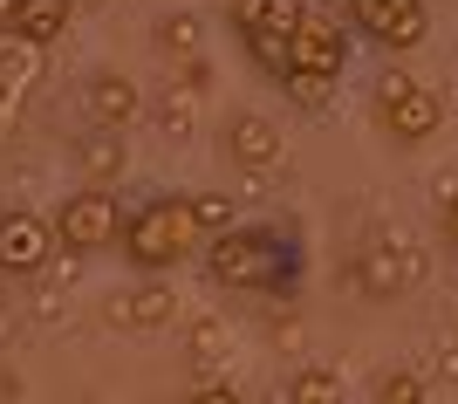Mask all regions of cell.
<instances>
[{
    "label": "cell",
    "instance_id": "cell-2",
    "mask_svg": "<svg viewBox=\"0 0 458 404\" xmlns=\"http://www.w3.org/2000/svg\"><path fill=\"white\" fill-rule=\"evenodd\" d=\"M116 254L131 261L137 274H172L185 261L206 254V227L191 212V193H151L123 212V233H116Z\"/></svg>",
    "mask_w": 458,
    "mask_h": 404
},
{
    "label": "cell",
    "instance_id": "cell-12",
    "mask_svg": "<svg viewBox=\"0 0 458 404\" xmlns=\"http://www.w3.org/2000/svg\"><path fill=\"white\" fill-rule=\"evenodd\" d=\"M172 315H178V295H172V281H165V274H144L137 288L110 295V322L131 329V336H151V329H165Z\"/></svg>",
    "mask_w": 458,
    "mask_h": 404
},
{
    "label": "cell",
    "instance_id": "cell-8",
    "mask_svg": "<svg viewBox=\"0 0 458 404\" xmlns=\"http://www.w3.org/2000/svg\"><path fill=\"white\" fill-rule=\"evenodd\" d=\"M219 151H226L233 172H247V178H274V172L287 165L281 131H274L260 110H233L226 124H219Z\"/></svg>",
    "mask_w": 458,
    "mask_h": 404
},
{
    "label": "cell",
    "instance_id": "cell-16",
    "mask_svg": "<svg viewBox=\"0 0 458 404\" xmlns=\"http://www.w3.org/2000/svg\"><path fill=\"white\" fill-rule=\"evenodd\" d=\"M199 41H206V21H199V14H185V7L157 21V56H165V62H178V69H191V62H199Z\"/></svg>",
    "mask_w": 458,
    "mask_h": 404
},
{
    "label": "cell",
    "instance_id": "cell-7",
    "mask_svg": "<svg viewBox=\"0 0 458 404\" xmlns=\"http://www.w3.org/2000/svg\"><path fill=\"white\" fill-rule=\"evenodd\" d=\"M343 21L363 41L390 48V56H403V48H418L431 35V7L424 0H343Z\"/></svg>",
    "mask_w": 458,
    "mask_h": 404
},
{
    "label": "cell",
    "instance_id": "cell-14",
    "mask_svg": "<svg viewBox=\"0 0 458 404\" xmlns=\"http://www.w3.org/2000/svg\"><path fill=\"white\" fill-rule=\"evenodd\" d=\"M82 0H14V14H7V35L35 41V48H55L69 35V21H76Z\"/></svg>",
    "mask_w": 458,
    "mask_h": 404
},
{
    "label": "cell",
    "instance_id": "cell-21",
    "mask_svg": "<svg viewBox=\"0 0 458 404\" xmlns=\"http://www.w3.org/2000/svg\"><path fill=\"white\" fill-rule=\"evenodd\" d=\"M377 404H424V377L418 370H390L377 384Z\"/></svg>",
    "mask_w": 458,
    "mask_h": 404
},
{
    "label": "cell",
    "instance_id": "cell-1",
    "mask_svg": "<svg viewBox=\"0 0 458 404\" xmlns=\"http://www.w3.org/2000/svg\"><path fill=\"white\" fill-rule=\"evenodd\" d=\"M206 281L233 295H294L301 288V240L287 227H226L219 240H206Z\"/></svg>",
    "mask_w": 458,
    "mask_h": 404
},
{
    "label": "cell",
    "instance_id": "cell-26",
    "mask_svg": "<svg viewBox=\"0 0 458 404\" xmlns=\"http://www.w3.org/2000/svg\"><path fill=\"white\" fill-rule=\"evenodd\" d=\"M178 404H191V398H178Z\"/></svg>",
    "mask_w": 458,
    "mask_h": 404
},
{
    "label": "cell",
    "instance_id": "cell-11",
    "mask_svg": "<svg viewBox=\"0 0 458 404\" xmlns=\"http://www.w3.org/2000/svg\"><path fill=\"white\" fill-rule=\"evenodd\" d=\"M424 274V254L411 247V240H397V233H377L363 254H356V288L369 295V302H390L397 288H411Z\"/></svg>",
    "mask_w": 458,
    "mask_h": 404
},
{
    "label": "cell",
    "instance_id": "cell-15",
    "mask_svg": "<svg viewBox=\"0 0 458 404\" xmlns=\"http://www.w3.org/2000/svg\"><path fill=\"white\" fill-rule=\"evenodd\" d=\"M76 172H82V185H116V178L131 172V144H123V131H89L76 144Z\"/></svg>",
    "mask_w": 458,
    "mask_h": 404
},
{
    "label": "cell",
    "instance_id": "cell-25",
    "mask_svg": "<svg viewBox=\"0 0 458 404\" xmlns=\"http://www.w3.org/2000/svg\"><path fill=\"white\" fill-rule=\"evenodd\" d=\"M82 7H103V0H82Z\"/></svg>",
    "mask_w": 458,
    "mask_h": 404
},
{
    "label": "cell",
    "instance_id": "cell-19",
    "mask_svg": "<svg viewBox=\"0 0 458 404\" xmlns=\"http://www.w3.org/2000/svg\"><path fill=\"white\" fill-rule=\"evenodd\" d=\"M226 322H199L191 329V370H199V377H212V370L226 364Z\"/></svg>",
    "mask_w": 458,
    "mask_h": 404
},
{
    "label": "cell",
    "instance_id": "cell-5",
    "mask_svg": "<svg viewBox=\"0 0 458 404\" xmlns=\"http://www.w3.org/2000/svg\"><path fill=\"white\" fill-rule=\"evenodd\" d=\"M123 233V206H116V185H82L55 206V240L62 254H103L116 247Z\"/></svg>",
    "mask_w": 458,
    "mask_h": 404
},
{
    "label": "cell",
    "instance_id": "cell-10",
    "mask_svg": "<svg viewBox=\"0 0 458 404\" xmlns=\"http://www.w3.org/2000/svg\"><path fill=\"white\" fill-rule=\"evenodd\" d=\"M41 56H48V48H35V41H21V35L0 28V144L21 131V116H28V103H35Z\"/></svg>",
    "mask_w": 458,
    "mask_h": 404
},
{
    "label": "cell",
    "instance_id": "cell-23",
    "mask_svg": "<svg viewBox=\"0 0 458 404\" xmlns=\"http://www.w3.org/2000/svg\"><path fill=\"white\" fill-rule=\"evenodd\" d=\"M438 199H445V212H438V219H445V247L458 254V178H452V185H438Z\"/></svg>",
    "mask_w": 458,
    "mask_h": 404
},
{
    "label": "cell",
    "instance_id": "cell-22",
    "mask_svg": "<svg viewBox=\"0 0 458 404\" xmlns=\"http://www.w3.org/2000/svg\"><path fill=\"white\" fill-rule=\"evenodd\" d=\"M191 103H199V90H178V97L165 103V110H157V116H165V131H172V137H191Z\"/></svg>",
    "mask_w": 458,
    "mask_h": 404
},
{
    "label": "cell",
    "instance_id": "cell-6",
    "mask_svg": "<svg viewBox=\"0 0 458 404\" xmlns=\"http://www.w3.org/2000/svg\"><path fill=\"white\" fill-rule=\"evenodd\" d=\"M55 212H28L7 206L0 212V281H35L48 261H55Z\"/></svg>",
    "mask_w": 458,
    "mask_h": 404
},
{
    "label": "cell",
    "instance_id": "cell-4",
    "mask_svg": "<svg viewBox=\"0 0 458 404\" xmlns=\"http://www.w3.org/2000/svg\"><path fill=\"white\" fill-rule=\"evenodd\" d=\"M377 124L390 131V144H424V137L445 124V103H438V90H424L411 69H383L377 76Z\"/></svg>",
    "mask_w": 458,
    "mask_h": 404
},
{
    "label": "cell",
    "instance_id": "cell-24",
    "mask_svg": "<svg viewBox=\"0 0 458 404\" xmlns=\"http://www.w3.org/2000/svg\"><path fill=\"white\" fill-rule=\"evenodd\" d=\"M191 404H240L226 384H206V391H191Z\"/></svg>",
    "mask_w": 458,
    "mask_h": 404
},
{
    "label": "cell",
    "instance_id": "cell-13",
    "mask_svg": "<svg viewBox=\"0 0 458 404\" xmlns=\"http://www.w3.org/2000/svg\"><path fill=\"white\" fill-rule=\"evenodd\" d=\"M82 110H89V131H131L137 110H144V97H137L131 76H89Z\"/></svg>",
    "mask_w": 458,
    "mask_h": 404
},
{
    "label": "cell",
    "instance_id": "cell-17",
    "mask_svg": "<svg viewBox=\"0 0 458 404\" xmlns=\"http://www.w3.org/2000/svg\"><path fill=\"white\" fill-rule=\"evenodd\" d=\"M287 404H343V377L335 364H301L287 377Z\"/></svg>",
    "mask_w": 458,
    "mask_h": 404
},
{
    "label": "cell",
    "instance_id": "cell-9",
    "mask_svg": "<svg viewBox=\"0 0 458 404\" xmlns=\"http://www.w3.org/2000/svg\"><path fill=\"white\" fill-rule=\"evenodd\" d=\"M349 21H328V14H308L294 35H287V69L281 76H343L349 69Z\"/></svg>",
    "mask_w": 458,
    "mask_h": 404
},
{
    "label": "cell",
    "instance_id": "cell-3",
    "mask_svg": "<svg viewBox=\"0 0 458 404\" xmlns=\"http://www.w3.org/2000/svg\"><path fill=\"white\" fill-rule=\"evenodd\" d=\"M226 21H233V35H240V48H247L274 82H281L287 35L308 21V0H226Z\"/></svg>",
    "mask_w": 458,
    "mask_h": 404
},
{
    "label": "cell",
    "instance_id": "cell-18",
    "mask_svg": "<svg viewBox=\"0 0 458 404\" xmlns=\"http://www.w3.org/2000/svg\"><path fill=\"white\" fill-rule=\"evenodd\" d=\"M281 90H287V103L308 110V116H322L328 103H335V76H281Z\"/></svg>",
    "mask_w": 458,
    "mask_h": 404
},
{
    "label": "cell",
    "instance_id": "cell-20",
    "mask_svg": "<svg viewBox=\"0 0 458 404\" xmlns=\"http://www.w3.org/2000/svg\"><path fill=\"white\" fill-rule=\"evenodd\" d=\"M191 212H199L206 240H219L226 227H240V212H233V199H226V193H191Z\"/></svg>",
    "mask_w": 458,
    "mask_h": 404
}]
</instances>
